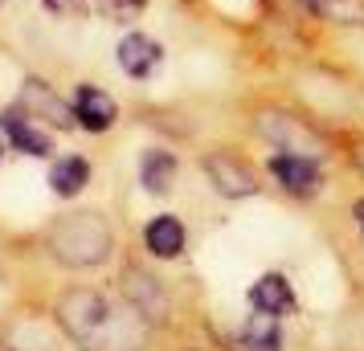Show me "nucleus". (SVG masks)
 Segmentation results:
<instances>
[{
  "instance_id": "f257e3e1",
  "label": "nucleus",
  "mask_w": 364,
  "mask_h": 351,
  "mask_svg": "<svg viewBox=\"0 0 364 351\" xmlns=\"http://www.w3.org/2000/svg\"><path fill=\"white\" fill-rule=\"evenodd\" d=\"M53 315L78 351H144L151 335V323L132 302H111L107 294L86 286L66 290Z\"/></svg>"
},
{
  "instance_id": "f03ea898",
  "label": "nucleus",
  "mask_w": 364,
  "mask_h": 351,
  "mask_svg": "<svg viewBox=\"0 0 364 351\" xmlns=\"http://www.w3.org/2000/svg\"><path fill=\"white\" fill-rule=\"evenodd\" d=\"M46 250L58 266L66 269H90L102 266L111 250H115V233L102 213H70L50 229L46 237Z\"/></svg>"
},
{
  "instance_id": "7ed1b4c3",
  "label": "nucleus",
  "mask_w": 364,
  "mask_h": 351,
  "mask_svg": "<svg viewBox=\"0 0 364 351\" xmlns=\"http://www.w3.org/2000/svg\"><path fill=\"white\" fill-rule=\"evenodd\" d=\"M258 135H262L266 143H274L279 151H287V155H307V160H319V155H323V139H319L307 123L282 115V111L258 115Z\"/></svg>"
},
{
  "instance_id": "20e7f679",
  "label": "nucleus",
  "mask_w": 364,
  "mask_h": 351,
  "mask_svg": "<svg viewBox=\"0 0 364 351\" xmlns=\"http://www.w3.org/2000/svg\"><path fill=\"white\" fill-rule=\"evenodd\" d=\"M21 111L37 123H46V127H58V131H70V127H78L74 123V106H70L50 82H41V78H25L21 82Z\"/></svg>"
},
{
  "instance_id": "39448f33",
  "label": "nucleus",
  "mask_w": 364,
  "mask_h": 351,
  "mask_svg": "<svg viewBox=\"0 0 364 351\" xmlns=\"http://www.w3.org/2000/svg\"><path fill=\"white\" fill-rule=\"evenodd\" d=\"M205 176H209V184H213L221 196H230V201H242V196H254V192H258V176H254L242 160L225 155V151L205 155Z\"/></svg>"
},
{
  "instance_id": "423d86ee",
  "label": "nucleus",
  "mask_w": 364,
  "mask_h": 351,
  "mask_svg": "<svg viewBox=\"0 0 364 351\" xmlns=\"http://www.w3.org/2000/svg\"><path fill=\"white\" fill-rule=\"evenodd\" d=\"M70 106H74V123L82 127V131H111L119 118V106L115 99L107 94V90H99V86L82 82L78 90H74V99H70Z\"/></svg>"
},
{
  "instance_id": "0eeeda50",
  "label": "nucleus",
  "mask_w": 364,
  "mask_h": 351,
  "mask_svg": "<svg viewBox=\"0 0 364 351\" xmlns=\"http://www.w3.org/2000/svg\"><path fill=\"white\" fill-rule=\"evenodd\" d=\"M0 131H4V139H9L17 151H25V155H37V160L53 155L50 135L37 127V118H29L25 111H21V102L9 106V111H0Z\"/></svg>"
},
{
  "instance_id": "6e6552de",
  "label": "nucleus",
  "mask_w": 364,
  "mask_h": 351,
  "mask_svg": "<svg viewBox=\"0 0 364 351\" xmlns=\"http://www.w3.org/2000/svg\"><path fill=\"white\" fill-rule=\"evenodd\" d=\"M115 57H119V69H123L127 78L144 82V78H151V74L160 69L164 50H160V41H151L148 33H127L123 41H119Z\"/></svg>"
},
{
  "instance_id": "1a4fd4ad",
  "label": "nucleus",
  "mask_w": 364,
  "mask_h": 351,
  "mask_svg": "<svg viewBox=\"0 0 364 351\" xmlns=\"http://www.w3.org/2000/svg\"><path fill=\"white\" fill-rule=\"evenodd\" d=\"M123 299L132 302L148 323H164V318H168L164 286L156 282L151 274H144V269H127V274H123Z\"/></svg>"
},
{
  "instance_id": "9d476101",
  "label": "nucleus",
  "mask_w": 364,
  "mask_h": 351,
  "mask_svg": "<svg viewBox=\"0 0 364 351\" xmlns=\"http://www.w3.org/2000/svg\"><path fill=\"white\" fill-rule=\"evenodd\" d=\"M270 172L287 192H299V196H311L315 184H319V160H307V155H274L270 160Z\"/></svg>"
},
{
  "instance_id": "9b49d317",
  "label": "nucleus",
  "mask_w": 364,
  "mask_h": 351,
  "mask_svg": "<svg viewBox=\"0 0 364 351\" xmlns=\"http://www.w3.org/2000/svg\"><path fill=\"white\" fill-rule=\"evenodd\" d=\"M250 306L258 311V315H270V318H282L295 311V294H291V286L282 274H262L258 282L250 286Z\"/></svg>"
},
{
  "instance_id": "f8f14e48",
  "label": "nucleus",
  "mask_w": 364,
  "mask_h": 351,
  "mask_svg": "<svg viewBox=\"0 0 364 351\" xmlns=\"http://www.w3.org/2000/svg\"><path fill=\"white\" fill-rule=\"evenodd\" d=\"M86 184H90V164H86L82 155H62V160H53V164H50L53 196L70 201V196H78Z\"/></svg>"
},
{
  "instance_id": "ddd939ff",
  "label": "nucleus",
  "mask_w": 364,
  "mask_h": 351,
  "mask_svg": "<svg viewBox=\"0 0 364 351\" xmlns=\"http://www.w3.org/2000/svg\"><path fill=\"white\" fill-rule=\"evenodd\" d=\"M139 180H144V188H148L151 196L172 192V180H176V155L164 151V147L144 151V160H139Z\"/></svg>"
},
{
  "instance_id": "4468645a",
  "label": "nucleus",
  "mask_w": 364,
  "mask_h": 351,
  "mask_svg": "<svg viewBox=\"0 0 364 351\" xmlns=\"http://www.w3.org/2000/svg\"><path fill=\"white\" fill-rule=\"evenodd\" d=\"M144 245H148V253L151 257H181V250H184V225L176 217H156L148 225V229H144Z\"/></svg>"
},
{
  "instance_id": "2eb2a0df",
  "label": "nucleus",
  "mask_w": 364,
  "mask_h": 351,
  "mask_svg": "<svg viewBox=\"0 0 364 351\" xmlns=\"http://www.w3.org/2000/svg\"><path fill=\"white\" fill-rule=\"evenodd\" d=\"M237 351H282V331H279V318L270 315H254L237 331Z\"/></svg>"
},
{
  "instance_id": "dca6fc26",
  "label": "nucleus",
  "mask_w": 364,
  "mask_h": 351,
  "mask_svg": "<svg viewBox=\"0 0 364 351\" xmlns=\"http://www.w3.org/2000/svg\"><path fill=\"white\" fill-rule=\"evenodd\" d=\"M144 9H148V0H99V13L107 21H115V25H132V21L144 17Z\"/></svg>"
},
{
  "instance_id": "f3484780",
  "label": "nucleus",
  "mask_w": 364,
  "mask_h": 351,
  "mask_svg": "<svg viewBox=\"0 0 364 351\" xmlns=\"http://www.w3.org/2000/svg\"><path fill=\"white\" fill-rule=\"evenodd\" d=\"M78 4H82V0H41V9H46V13H53V17H70Z\"/></svg>"
},
{
  "instance_id": "a211bd4d",
  "label": "nucleus",
  "mask_w": 364,
  "mask_h": 351,
  "mask_svg": "<svg viewBox=\"0 0 364 351\" xmlns=\"http://www.w3.org/2000/svg\"><path fill=\"white\" fill-rule=\"evenodd\" d=\"M352 164H356V167H360V172H364V139H360V143H356V147H352Z\"/></svg>"
},
{
  "instance_id": "6ab92c4d",
  "label": "nucleus",
  "mask_w": 364,
  "mask_h": 351,
  "mask_svg": "<svg viewBox=\"0 0 364 351\" xmlns=\"http://www.w3.org/2000/svg\"><path fill=\"white\" fill-rule=\"evenodd\" d=\"M352 213H356V221L364 225V201H356V208H352Z\"/></svg>"
},
{
  "instance_id": "aec40b11",
  "label": "nucleus",
  "mask_w": 364,
  "mask_h": 351,
  "mask_svg": "<svg viewBox=\"0 0 364 351\" xmlns=\"http://www.w3.org/2000/svg\"><path fill=\"white\" fill-rule=\"evenodd\" d=\"M0 155H4V131H0Z\"/></svg>"
},
{
  "instance_id": "412c9836",
  "label": "nucleus",
  "mask_w": 364,
  "mask_h": 351,
  "mask_svg": "<svg viewBox=\"0 0 364 351\" xmlns=\"http://www.w3.org/2000/svg\"><path fill=\"white\" fill-rule=\"evenodd\" d=\"M4 4H9V0H0V9H4Z\"/></svg>"
}]
</instances>
